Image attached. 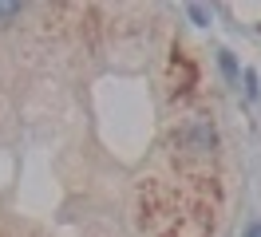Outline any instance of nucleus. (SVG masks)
<instances>
[{
	"label": "nucleus",
	"instance_id": "39448f33",
	"mask_svg": "<svg viewBox=\"0 0 261 237\" xmlns=\"http://www.w3.org/2000/svg\"><path fill=\"white\" fill-rule=\"evenodd\" d=\"M245 237H261V221H253V225L245 229Z\"/></svg>",
	"mask_w": 261,
	"mask_h": 237
},
{
	"label": "nucleus",
	"instance_id": "f03ea898",
	"mask_svg": "<svg viewBox=\"0 0 261 237\" xmlns=\"http://www.w3.org/2000/svg\"><path fill=\"white\" fill-rule=\"evenodd\" d=\"M186 16H190L194 24H210V8H202V4H190V8H186Z\"/></svg>",
	"mask_w": 261,
	"mask_h": 237
},
{
	"label": "nucleus",
	"instance_id": "7ed1b4c3",
	"mask_svg": "<svg viewBox=\"0 0 261 237\" xmlns=\"http://www.w3.org/2000/svg\"><path fill=\"white\" fill-rule=\"evenodd\" d=\"M16 16H20V4H0V24H8Z\"/></svg>",
	"mask_w": 261,
	"mask_h": 237
},
{
	"label": "nucleus",
	"instance_id": "20e7f679",
	"mask_svg": "<svg viewBox=\"0 0 261 237\" xmlns=\"http://www.w3.org/2000/svg\"><path fill=\"white\" fill-rule=\"evenodd\" d=\"M242 79H245V95L257 99V75H253V71H242Z\"/></svg>",
	"mask_w": 261,
	"mask_h": 237
},
{
	"label": "nucleus",
	"instance_id": "f257e3e1",
	"mask_svg": "<svg viewBox=\"0 0 261 237\" xmlns=\"http://www.w3.org/2000/svg\"><path fill=\"white\" fill-rule=\"evenodd\" d=\"M218 67H222V75H226L229 83H238V79H242V67H238V60H233L229 51H218Z\"/></svg>",
	"mask_w": 261,
	"mask_h": 237
}]
</instances>
